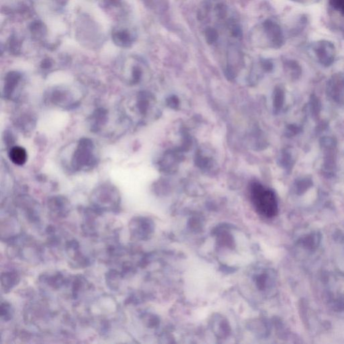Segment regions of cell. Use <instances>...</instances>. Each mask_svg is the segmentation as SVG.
<instances>
[{"instance_id": "obj_1", "label": "cell", "mask_w": 344, "mask_h": 344, "mask_svg": "<svg viewBox=\"0 0 344 344\" xmlns=\"http://www.w3.org/2000/svg\"><path fill=\"white\" fill-rule=\"evenodd\" d=\"M251 198L256 211L266 218L275 217L279 211L277 199L273 191L255 183L251 188Z\"/></svg>"}, {"instance_id": "obj_2", "label": "cell", "mask_w": 344, "mask_h": 344, "mask_svg": "<svg viewBox=\"0 0 344 344\" xmlns=\"http://www.w3.org/2000/svg\"><path fill=\"white\" fill-rule=\"evenodd\" d=\"M96 157L94 155V146L91 141L82 140L75 152L73 166L76 169L89 167L94 164Z\"/></svg>"}, {"instance_id": "obj_3", "label": "cell", "mask_w": 344, "mask_h": 344, "mask_svg": "<svg viewBox=\"0 0 344 344\" xmlns=\"http://www.w3.org/2000/svg\"><path fill=\"white\" fill-rule=\"evenodd\" d=\"M313 52L317 61L323 67H329L334 63L336 57V47L328 40H319L312 45Z\"/></svg>"}, {"instance_id": "obj_4", "label": "cell", "mask_w": 344, "mask_h": 344, "mask_svg": "<svg viewBox=\"0 0 344 344\" xmlns=\"http://www.w3.org/2000/svg\"><path fill=\"white\" fill-rule=\"evenodd\" d=\"M262 28L271 47L274 49L281 48L285 43V38L279 24L273 20H266L263 23Z\"/></svg>"}, {"instance_id": "obj_5", "label": "cell", "mask_w": 344, "mask_h": 344, "mask_svg": "<svg viewBox=\"0 0 344 344\" xmlns=\"http://www.w3.org/2000/svg\"><path fill=\"white\" fill-rule=\"evenodd\" d=\"M327 94L335 102L344 104V75L334 74L327 84Z\"/></svg>"}, {"instance_id": "obj_6", "label": "cell", "mask_w": 344, "mask_h": 344, "mask_svg": "<svg viewBox=\"0 0 344 344\" xmlns=\"http://www.w3.org/2000/svg\"><path fill=\"white\" fill-rule=\"evenodd\" d=\"M21 80V75L17 71H10L7 74L4 86V95L6 98H10L14 94Z\"/></svg>"}, {"instance_id": "obj_7", "label": "cell", "mask_w": 344, "mask_h": 344, "mask_svg": "<svg viewBox=\"0 0 344 344\" xmlns=\"http://www.w3.org/2000/svg\"><path fill=\"white\" fill-rule=\"evenodd\" d=\"M8 156L11 162L18 166L25 165L28 158L27 150L21 146H14L11 147Z\"/></svg>"}, {"instance_id": "obj_8", "label": "cell", "mask_w": 344, "mask_h": 344, "mask_svg": "<svg viewBox=\"0 0 344 344\" xmlns=\"http://www.w3.org/2000/svg\"><path fill=\"white\" fill-rule=\"evenodd\" d=\"M113 40L115 45L123 48H127L133 44V38L129 31L120 30L113 34Z\"/></svg>"}, {"instance_id": "obj_9", "label": "cell", "mask_w": 344, "mask_h": 344, "mask_svg": "<svg viewBox=\"0 0 344 344\" xmlns=\"http://www.w3.org/2000/svg\"><path fill=\"white\" fill-rule=\"evenodd\" d=\"M18 274L14 272H7L1 274V285L5 291L10 290L19 283Z\"/></svg>"}, {"instance_id": "obj_10", "label": "cell", "mask_w": 344, "mask_h": 344, "mask_svg": "<svg viewBox=\"0 0 344 344\" xmlns=\"http://www.w3.org/2000/svg\"><path fill=\"white\" fill-rule=\"evenodd\" d=\"M49 208L58 215H65L67 213V201L62 197H54L49 201Z\"/></svg>"}, {"instance_id": "obj_11", "label": "cell", "mask_w": 344, "mask_h": 344, "mask_svg": "<svg viewBox=\"0 0 344 344\" xmlns=\"http://www.w3.org/2000/svg\"><path fill=\"white\" fill-rule=\"evenodd\" d=\"M285 66L292 78L298 79L301 76L302 67L299 62L296 60L287 59L285 61Z\"/></svg>"}, {"instance_id": "obj_12", "label": "cell", "mask_w": 344, "mask_h": 344, "mask_svg": "<svg viewBox=\"0 0 344 344\" xmlns=\"http://www.w3.org/2000/svg\"><path fill=\"white\" fill-rule=\"evenodd\" d=\"M8 50L12 55H18L21 53V43L15 35L9 38L8 42Z\"/></svg>"}, {"instance_id": "obj_13", "label": "cell", "mask_w": 344, "mask_h": 344, "mask_svg": "<svg viewBox=\"0 0 344 344\" xmlns=\"http://www.w3.org/2000/svg\"><path fill=\"white\" fill-rule=\"evenodd\" d=\"M30 30L33 35L36 37L43 36L46 32V29L44 24L41 21H34L31 23Z\"/></svg>"}, {"instance_id": "obj_14", "label": "cell", "mask_w": 344, "mask_h": 344, "mask_svg": "<svg viewBox=\"0 0 344 344\" xmlns=\"http://www.w3.org/2000/svg\"><path fill=\"white\" fill-rule=\"evenodd\" d=\"M205 38H206V41L207 43L209 45H212V44L216 43L218 41V38H219V34L215 29L214 28H208L205 31Z\"/></svg>"}, {"instance_id": "obj_15", "label": "cell", "mask_w": 344, "mask_h": 344, "mask_svg": "<svg viewBox=\"0 0 344 344\" xmlns=\"http://www.w3.org/2000/svg\"><path fill=\"white\" fill-rule=\"evenodd\" d=\"M1 317L5 321H8L12 317V308L8 303H1Z\"/></svg>"}, {"instance_id": "obj_16", "label": "cell", "mask_w": 344, "mask_h": 344, "mask_svg": "<svg viewBox=\"0 0 344 344\" xmlns=\"http://www.w3.org/2000/svg\"><path fill=\"white\" fill-rule=\"evenodd\" d=\"M331 8L344 16V0H329Z\"/></svg>"}, {"instance_id": "obj_17", "label": "cell", "mask_w": 344, "mask_h": 344, "mask_svg": "<svg viewBox=\"0 0 344 344\" xmlns=\"http://www.w3.org/2000/svg\"><path fill=\"white\" fill-rule=\"evenodd\" d=\"M311 110L314 115H318L321 110V103L316 96H313L311 100Z\"/></svg>"}, {"instance_id": "obj_18", "label": "cell", "mask_w": 344, "mask_h": 344, "mask_svg": "<svg viewBox=\"0 0 344 344\" xmlns=\"http://www.w3.org/2000/svg\"><path fill=\"white\" fill-rule=\"evenodd\" d=\"M53 63L51 61V58H45L41 63V67L43 69H50L52 67Z\"/></svg>"}, {"instance_id": "obj_19", "label": "cell", "mask_w": 344, "mask_h": 344, "mask_svg": "<svg viewBox=\"0 0 344 344\" xmlns=\"http://www.w3.org/2000/svg\"><path fill=\"white\" fill-rule=\"evenodd\" d=\"M106 2L108 4L113 5V6H116L120 2V0H106Z\"/></svg>"}, {"instance_id": "obj_20", "label": "cell", "mask_w": 344, "mask_h": 344, "mask_svg": "<svg viewBox=\"0 0 344 344\" xmlns=\"http://www.w3.org/2000/svg\"><path fill=\"white\" fill-rule=\"evenodd\" d=\"M291 1H294V2L296 3H307V1H309V0H291Z\"/></svg>"}, {"instance_id": "obj_21", "label": "cell", "mask_w": 344, "mask_h": 344, "mask_svg": "<svg viewBox=\"0 0 344 344\" xmlns=\"http://www.w3.org/2000/svg\"><path fill=\"white\" fill-rule=\"evenodd\" d=\"M342 38H343V39L344 40V28L342 29Z\"/></svg>"}]
</instances>
